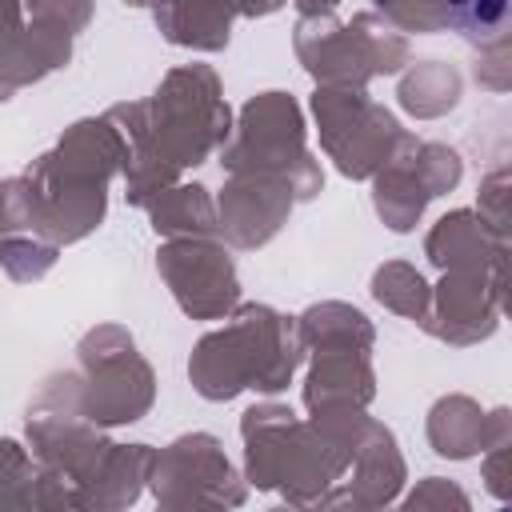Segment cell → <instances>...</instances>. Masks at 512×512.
<instances>
[{
    "mask_svg": "<svg viewBox=\"0 0 512 512\" xmlns=\"http://www.w3.org/2000/svg\"><path fill=\"white\" fill-rule=\"evenodd\" d=\"M452 20L468 32H492L504 24V12H508V0H444Z\"/></svg>",
    "mask_w": 512,
    "mask_h": 512,
    "instance_id": "6da1fadb",
    "label": "cell"
}]
</instances>
